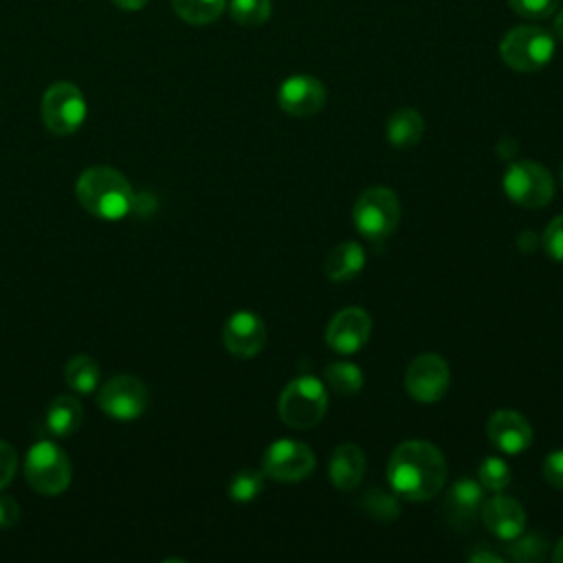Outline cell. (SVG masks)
<instances>
[{
    "instance_id": "cell-1",
    "label": "cell",
    "mask_w": 563,
    "mask_h": 563,
    "mask_svg": "<svg viewBox=\"0 0 563 563\" xmlns=\"http://www.w3.org/2000/svg\"><path fill=\"white\" fill-rule=\"evenodd\" d=\"M391 490L407 501H427L435 497L446 482V462L438 446L424 440L398 444L387 462Z\"/></svg>"
},
{
    "instance_id": "cell-2",
    "label": "cell",
    "mask_w": 563,
    "mask_h": 563,
    "mask_svg": "<svg viewBox=\"0 0 563 563\" xmlns=\"http://www.w3.org/2000/svg\"><path fill=\"white\" fill-rule=\"evenodd\" d=\"M75 194L79 205L99 220H121L130 213L134 202V191L128 178L110 167V165H95L81 172L75 185Z\"/></svg>"
},
{
    "instance_id": "cell-3",
    "label": "cell",
    "mask_w": 563,
    "mask_h": 563,
    "mask_svg": "<svg viewBox=\"0 0 563 563\" xmlns=\"http://www.w3.org/2000/svg\"><path fill=\"white\" fill-rule=\"evenodd\" d=\"M24 477L35 493L44 497H55L68 488L73 466L59 444L51 440H40L29 449L24 457Z\"/></svg>"
},
{
    "instance_id": "cell-4",
    "label": "cell",
    "mask_w": 563,
    "mask_h": 563,
    "mask_svg": "<svg viewBox=\"0 0 563 563\" xmlns=\"http://www.w3.org/2000/svg\"><path fill=\"white\" fill-rule=\"evenodd\" d=\"M554 53V37L541 26H515L499 42V55L504 64L519 73H537L545 68Z\"/></svg>"
},
{
    "instance_id": "cell-5",
    "label": "cell",
    "mask_w": 563,
    "mask_h": 563,
    "mask_svg": "<svg viewBox=\"0 0 563 563\" xmlns=\"http://www.w3.org/2000/svg\"><path fill=\"white\" fill-rule=\"evenodd\" d=\"M352 218L365 240L383 242L400 222V200L389 187H369L356 198Z\"/></svg>"
},
{
    "instance_id": "cell-6",
    "label": "cell",
    "mask_w": 563,
    "mask_h": 563,
    "mask_svg": "<svg viewBox=\"0 0 563 563\" xmlns=\"http://www.w3.org/2000/svg\"><path fill=\"white\" fill-rule=\"evenodd\" d=\"M328 411V391L314 376L292 378L279 396V418L292 429H310Z\"/></svg>"
},
{
    "instance_id": "cell-7",
    "label": "cell",
    "mask_w": 563,
    "mask_h": 563,
    "mask_svg": "<svg viewBox=\"0 0 563 563\" xmlns=\"http://www.w3.org/2000/svg\"><path fill=\"white\" fill-rule=\"evenodd\" d=\"M88 114L81 90L70 81H55L42 97V121L57 136L75 134Z\"/></svg>"
},
{
    "instance_id": "cell-8",
    "label": "cell",
    "mask_w": 563,
    "mask_h": 563,
    "mask_svg": "<svg viewBox=\"0 0 563 563\" xmlns=\"http://www.w3.org/2000/svg\"><path fill=\"white\" fill-rule=\"evenodd\" d=\"M501 187L506 196L526 209L545 207L554 196L552 174L534 161H515L508 165Z\"/></svg>"
},
{
    "instance_id": "cell-9",
    "label": "cell",
    "mask_w": 563,
    "mask_h": 563,
    "mask_svg": "<svg viewBox=\"0 0 563 563\" xmlns=\"http://www.w3.org/2000/svg\"><path fill=\"white\" fill-rule=\"evenodd\" d=\"M97 405L108 418L130 422L145 413L150 405V391L141 378L132 374H119L101 385Z\"/></svg>"
},
{
    "instance_id": "cell-10",
    "label": "cell",
    "mask_w": 563,
    "mask_h": 563,
    "mask_svg": "<svg viewBox=\"0 0 563 563\" xmlns=\"http://www.w3.org/2000/svg\"><path fill=\"white\" fill-rule=\"evenodd\" d=\"M314 466L317 457L312 449L290 438L275 440L262 457L264 475L275 482H301L312 475Z\"/></svg>"
},
{
    "instance_id": "cell-11",
    "label": "cell",
    "mask_w": 563,
    "mask_h": 563,
    "mask_svg": "<svg viewBox=\"0 0 563 563\" xmlns=\"http://www.w3.org/2000/svg\"><path fill=\"white\" fill-rule=\"evenodd\" d=\"M449 383H451L449 365L435 352L418 354L409 363L407 374H405L407 394L422 405H431V402H438L440 398H444V394L449 391Z\"/></svg>"
},
{
    "instance_id": "cell-12",
    "label": "cell",
    "mask_w": 563,
    "mask_h": 563,
    "mask_svg": "<svg viewBox=\"0 0 563 563\" xmlns=\"http://www.w3.org/2000/svg\"><path fill=\"white\" fill-rule=\"evenodd\" d=\"M372 332V319L363 308L350 306L339 310L328 328H325V343L330 350H334L336 354L350 356L354 352H358Z\"/></svg>"
},
{
    "instance_id": "cell-13",
    "label": "cell",
    "mask_w": 563,
    "mask_h": 563,
    "mask_svg": "<svg viewBox=\"0 0 563 563\" xmlns=\"http://www.w3.org/2000/svg\"><path fill=\"white\" fill-rule=\"evenodd\" d=\"M325 86L312 75H292L277 90L279 108L290 117H312L325 106Z\"/></svg>"
},
{
    "instance_id": "cell-14",
    "label": "cell",
    "mask_w": 563,
    "mask_h": 563,
    "mask_svg": "<svg viewBox=\"0 0 563 563\" xmlns=\"http://www.w3.org/2000/svg\"><path fill=\"white\" fill-rule=\"evenodd\" d=\"M222 343L238 358H253L266 343V325L260 314L249 310L233 312L222 328Z\"/></svg>"
},
{
    "instance_id": "cell-15",
    "label": "cell",
    "mask_w": 563,
    "mask_h": 563,
    "mask_svg": "<svg viewBox=\"0 0 563 563\" xmlns=\"http://www.w3.org/2000/svg\"><path fill=\"white\" fill-rule=\"evenodd\" d=\"M486 435L495 449L508 455H517L532 444L530 422L512 409L495 411L486 422Z\"/></svg>"
},
{
    "instance_id": "cell-16",
    "label": "cell",
    "mask_w": 563,
    "mask_h": 563,
    "mask_svg": "<svg viewBox=\"0 0 563 563\" xmlns=\"http://www.w3.org/2000/svg\"><path fill=\"white\" fill-rule=\"evenodd\" d=\"M479 517L488 532H493L501 541H512L526 528L523 506L517 499L506 497L501 493H495L490 499H484Z\"/></svg>"
},
{
    "instance_id": "cell-17",
    "label": "cell",
    "mask_w": 563,
    "mask_h": 563,
    "mask_svg": "<svg viewBox=\"0 0 563 563\" xmlns=\"http://www.w3.org/2000/svg\"><path fill=\"white\" fill-rule=\"evenodd\" d=\"M482 490H484V486L471 477H462L451 486L444 508H446V517L453 526L464 528L475 521V517L479 515L482 504H484Z\"/></svg>"
},
{
    "instance_id": "cell-18",
    "label": "cell",
    "mask_w": 563,
    "mask_h": 563,
    "mask_svg": "<svg viewBox=\"0 0 563 563\" xmlns=\"http://www.w3.org/2000/svg\"><path fill=\"white\" fill-rule=\"evenodd\" d=\"M330 479L339 490H352L365 475V453L354 442L339 444L330 455Z\"/></svg>"
},
{
    "instance_id": "cell-19",
    "label": "cell",
    "mask_w": 563,
    "mask_h": 563,
    "mask_svg": "<svg viewBox=\"0 0 563 563\" xmlns=\"http://www.w3.org/2000/svg\"><path fill=\"white\" fill-rule=\"evenodd\" d=\"M363 268H365V251L354 240L334 244L328 251L325 262H323V273L334 284L354 279Z\"/></svg>"
},
{
    "instance_id": "cell-20",
    "label": "cell",
    "mask_w": 563,
    "mask_h": 563,
    "mask_svg": "<svg viewBox=\"0 0 563 563\" xmlns=\"http://www.w3.org/2000/svg\"><path fill=\"white\" fill-rule=\"evenodd\" d=\"M84 422V407L75 396H57L48 402L44 427L55 438H70Z\"/></svg>"
},
{
    "instance_id": "cell-21",
    "label": "cell",
    "mask_w": 563,
    "mask_h": 563,
    "mask_svg": "<svg viewBox=\"0 0 563 563\" xmlns=\"http://www.w3.org/2000/svg\"><path fill=\"white\" fill-rule=\"evenodd\" d=\"M424 134V121L418 110L400 108L387 121V141L391 147L407 150L420 143Z\"/></svg>"
},
{
    "instance_id": "cell-22",
    "label": "cell",
    "mask_w": 563,
    "mask_h": 563,
    "mask_svg": "<svg viewBox=\"0 0 563 563\" xmlns=\"http://www.w3.org/2000/svg\"><path fill=\"white\" fill-rule=\"evenodd\" d=\"M64 378L73 391L92 394L101 383V369L92 356L77 354L66 363Z\"/></svg>"
},
{
    "instance_id": "cell-23",
    "label": "cell",
    "mask_w": 563,
    "mask_h": 563,
    "mask_svg": "<svg viewBox=\"0 0 563 563\" xmlns=\"http://www.w3.org/2000/svg\"><path fill=\"white\" fill-rule=\"evenodd\" d=\"M172 9L187 24L205 26L224 13L227 0H172Z\"/></svg>"
},
{
    "instance_id": "cell-24",
    "label": "cell",
    "mask_w": 563,
    "mask_h": 563,
    "mask_svg": "<svg viewBox=\"0 0 563 563\" xmlns=\"http://www.w3.org/2000/svg\"><path fill=\"white\" fill-rule=\"evenodd\" d=\"M325 383L336 394L352 396V394L361 391V387H363V372L354 363H345V361L330 363L325 367Z\"/></svg>"
},
{
    "instance_id": "cell-25",
    "label": "cell",
    "mask_w": 563,
    "mask_h": 563,
    "mask_svg": "<svg viewBox=\"0 0 563 563\" xmlns=\"http://www.w3.org/2000/svg\"><path fill=\"white\" fill-rule=\"evenodd\" d=\"M273 11L271 0H231L229 2V15L240 26H262Z\"/></svg>"
},
{
    "instance_id": "cell-26",
    "label": "cell",
    "mask_w": 563,
    "mask_h": 563,
    "mask_svg": "<svg viewBox=\"0 0 563 563\" xmlns=\"http://www.w3.org/2000/svg\"><path fill=\"white\" fill-rule=\"evenodd\" d=\"M264 477H266L264 471H255V468L238 471L229 482V497L238 504L253 501L264 488Z\"/></svg>"
},
{
    "instance_id": "cell-27",
    "label": "cell",
    "mask_w": 563,
    "mask_h": 563,
    "mask_svg": "<svg viewBox=\"0 0 563 563\" xmlns=\"http://www.w3.org/2000/svg\"><path fill=\"white\" fill-rule=\"evenodd\" d=\"M477 475H479V484L490 493H501L510 484V466L506 464V460H501L497 455L486 457L479 464Z\"/></svg>"
},
{
    "instance_id": "cell-28",
    "label": "cell",
    "mask_w": 563,
    "mask_h": 563,
    "mask_svg": "<svg viewBox=\"0 0 563 563\" xmlns=\"http://www.w3.org/2000/svg\"><path fill=\"white\" fill-rule=\"evenodd\" d=\"M545 539L541 534H519L512 539V543L508 545V556L512 561H523V563H532V561H541L545 554Z\"/></svg>"
},
{
    "instance_id": "cell-29",
    "label": "cell",
    "mask_w": 563,
    "mask_h": 563,
    "mask_svg": "<svg viewBox=\"0 0 563 563\" xmlns=\"http://www.w3.org/2000/svg\"><path fill=\"white\" fill-rule=\"evenodd\" d=\"M510 9L528 20L550 18L559 9V0H508Z\"/></svg>"
},
{
    "instance_id": "cell-30",
    "label": "cell",
    "mask_w": 563,
    "mask_h": 563,
    "mask_svg": "<svg viewBox=\"0 0 563 563\" xmlns=\"http://www.w3.org/2000/svg\"><path fill=\"white\" fill-rule=\"evenodd\" d=\"M543 251L550 260L563 264V213L550 220V224L543 231Z\"/></svg>"
},
{
    "instance_id": "cell-31",
    "label": "cell",
    "mask_w": 563,
    "mask_h": 563,
    "mask_svg": "<svg viewBox=\"0 0 563 563\" xmlns=\"http://www.w3.org/2000/svg\"><path fill=\"white\" fill-rule=\"evenodd\" d=\"M365 508H367V512H372L380 519H391L398 515V501L383 490H372V495L365 499Z\"/></svg>"
},
{
    "instance_id": "cell-32",
    "label": "cell",
    "mask_w": 563,
    "mask_h": 563,
    "mask_svg": "<svg viewBox=\"0 0 563 563\" xmlns=\"http://www.w3.org/2000/svg\"><path fill=\"white\" fill-rule=\"evenodd\" d=\"M543 477L550 486L563 490V449L552 451L543 460Z\"/></svg>"
},
{
    "instance_id": "cell-33",
    "label": "cell",
    "mask_w": 563,
    "mask_h": 563,
    "mask_svg": "<svg viewBox=\"0 0 563 563\" xmlns=\"http://www.w3.org/2000/svg\"><path fill=\"white\" fill-rule=\"evenodd\" d=\"M15 468H18L15 449L9 442L0 440V490L13 479Z\"/></svg>"
},
{
    "instance_id": "cell-34",
    "label": "cell",
    "mask_w": 563,
    "mask_h": 563,
    "mask_svg": "<svg viewBox=\"0 0 563 563\" xmlns=\"http://www.w3.org/2000/svg\"><path fill=\"white\" fill-rule=\"evenodd\" d=\"M20 519V506L13 497L0 495V530H9Z\"/></svg>"
},
{
    "instance_id": "cell-35",
    "label": "cell",
    "mask_w": 563,
    "mask_h": 563,
    "mask_svg": "<svg viewBox=\"0 0 563 563\" xmlns=\"http://www.w3.org/2000/svg\"><path fill=\"white\" fill-rule=\"evenodd\" d=\"M466 559L468 561H473V563H501L504 559H501V554H497V552H493L488 545H475V550H471L468 554H466Z\"/></svg>"
},
{
    "instance_id": "cell-36",
    "label": "cell",
    "mask_w": 563,
    "mask_h": 563,
    "mask_svg": "<svg viewBox=\"0 0 563 563\" xmlns=\"http://www.w3.org/2000/svg\"><path fill=\"white\" fill-rule=\"evenodd\" d=\"M119 9H123V11H139V9H143L150 0H112Z\"/></svg>"
},
{
    "instance_id": "cell-37",
    "label": "cell",
    "mask_w": 563,
    "mask_h": 563,
    "mask_svg": "<svg viewBox=\"0 0 563 563\" xmlns=\"http://www.w3.org/2000/svg\"><path fill=\"white\" fill-rule=\"evenodd\" d=\"M554 35H559L563 40V9L554 15Z\"/></svg>"
},
{
    "instance_id": "cell-38",
    "label": "cell",
    "mask_w": 563,
    "mask_h": 563,
    "mask_svg": "<svg viewBox=\"0 0 563 563\" xmlns=\"http://www.w3.org/2000/svg\"><path fill=\"white\" fill-rule=\"evenodd\" d=\"M552 559H554L556 563H563V539L556 543V548H554V552H552Z\"/></svg>"
},
{
    "instance_id": "cell-39",
    "label": "cell",
    "mask_w": 563,
    "mask_h": 563,
    "mask_svg": "<svg viewBox=\"0 0 563 563\" xmlns=\"http://www.w3.org/2000/svg\"><path fill=\"white\" fill-rule=\"evenodd\" d=\"M559 176H561V185H563V165H561V172H559Z\"/></svg>"
}]
</instances>
